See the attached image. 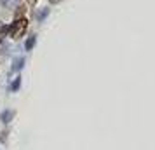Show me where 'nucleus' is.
I'll use <instances>...</instances> for the list:
<instances>
[{
  "label": "nucleus",
  "instance_id": "6",
  "mask_svg": "<svg viewBox=\"0 0 155 150\" xmlns=\"http://www.w3.org/2000/svg\"><path fill=\"white\" fill-rule=\"evenodd\" d=\"M45 16H47V11H44V12H40V14H38V18L42 19V18H45Z\"/></svg>",
  "mask_w": 155,
  "mask_h": 150
},
{
  "label": "nucleus",
  "instance_id": "4",
  "mask_svg": "<svg viewBox=\"0 0 155 150\" xmlns=\"http://www.w3.org/2000/svg\"><path fill=\"white\" fill-rule=\"evenodd\" d=\"M33 45H35V37H30L28 40H26V45H25V47H26V51H31Z\"/></svg>",
  "mask_w": 155,
  "mask_h": 150
},
{
  "label": "nucleus",
  "instance_id": "1",
  "mask_svg": "<svg viewBox=\"0 0 155 150\" xmlns=\"http://www.w3.org/2000/svg\"><path fill=\"white\" fill-rule=\"evenodd\" d=\"M26 26H28V21L26 19H18V21L11 26V37L12 38H21L23 33H25V30H26Z\"/></svg>",
  "mask_w": 155,
  "mask_h": 150
},
{
  "label": "nucleus",
  "instance_id": "5",
  "mask_svg": "<svg viewBox=\"0 0 155 150\" xmlns=\"http://www.w3.org/2000/svg\"><path fill=\"white\" fill-rule=\"evenodd\" d=\"M18 87H19V79H16V82L12 84V86H11V89H12V91H16Z\"/></svg>",
  "mask_w": 155,
  "mask_h": 150
},
{
  "label": "nucleus",
  "instance_id": "3",
  "mask_svg": "<svg viewBox=\"0 0 155 150\" xmlns=\"http://www.w3.org/2000/svg\"><path fill=\"white\" fill-rule=\"evenodd\" d=\"M23 65H25V58H16L14 59V63H12V68H14V70H21L23 68Z\"/></svg>",
  "mask_w": 155,
  "mask_h": 150
},
{
  "label": "nucleus",
  "instance_id": "2",
  "mask_svg": "<svg viewBox=\"0 0 155 150\" xmlns=\"http://www.w3.org/2000/svg\"><path fill=\"white\" fill-rule=\"evenodd\" d=\"M12 119H14V110H4V112L0 114V121L5 122V124H7V122H11Z\"/></svg>",
  "mask_w": 155,
  "mask_h": 150
}]
</instances>
